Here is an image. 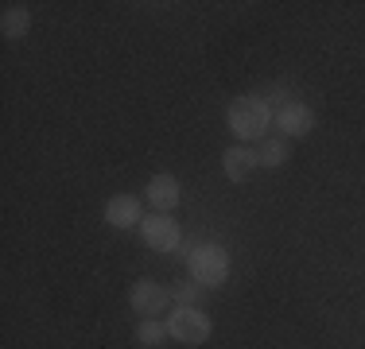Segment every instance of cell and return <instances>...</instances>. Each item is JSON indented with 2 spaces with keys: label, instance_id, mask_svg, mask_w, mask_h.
Instances as JSON below:
<instances>
[{
  "label": "cell",
  "instance_id": "10",
  "mask_svg": "<svg viewBox=\"0 0 365 349\" xmlns=\"http://www.w3.org/2000/svg\"><path fill=\"white\" fill-rule=\"evenodd\" d=\"M28 28H31V12L24 4H8L4 8V16H0V31H4V39H24L28 35Z\"/></svg>",
  "mask_w": 365,
  "mask_h": 349
},
{
  "label": "cell",
  "instance_id": "11",
  "mask_svg": "<svg viewBox=\"0 0 365 349\" xmlns=\"http://www.w3.org/2000/svg\"><path fill=\"white\" fill-rule=\"evenodd\" d=\"M284 160H288V144H284V140L264 136L257 144V163H260V167H280Z\"/></svg>",
  "mask_w": 365,
  "mask_h": 349
},
{
  "label": "cell",
  "instance_id": "1",
  "mask_svg": "<svg viewBox=\"0 0 365 349\" xmlns=\"http://www.w3.org/2000/svg\"><path fill=\"white\" fill-rule=\"evenodd\" d=\"M225 120H230V132L237 136V144H249V140H264L268 125H272V105L257 93H245V98H233L230 109H225Z\"/></svg>",
  "mask_w": 365,
  "mask_h": 349
},
{
  "label": "cell",
  "instance_id": "9",
  "mask_svg": "<svg viewBox=\"0 0 365 349\" xmlns=\"http://www.w3.org/2000/svg\"><path fill=\"white\" fill-rule=\"evenodd\" d=\"M257 167H260L257 152H253V147H245V144H233L230 152L222 155V171H225V179H230V182H245Z\"/></svg>",
  "mask_w": 365,
  "mask_h": 349
},
{
  "label": "cell",
  "instance_id": "12",
  "mask_svg": "<svg viewBox=\"0 0 365 349\" xmlns=\"http://www.w3.org/2000/svg\"><path fill=\"white\" fill-rule=\"evenodd\" d=\"M163 338H171V334H168V322L140 318V326H136V342L148 345V349H155V345H163Z\"/></svg>",
  "mask_w": 365,
  "mask_h": 349
},
{
  "label": "cell",
  "instance_id": "3",
  "mask_svg": "<svg viewBox=\"0 0 365 349\" xmlns=\"http://www.w3.org/2000/svg\"><path fill=\"white\" fill-rule=\"evenodd\" d=\"M168 334L175 338V342H182V345H202V342H210L214 322L206 318L198 307H175L171 318H168Z\"/></svg>",
  "mask_w": 365,
  "mask_h": 349
},
{
  "label": "cell",
  "instance_id": "5",
  "mask_svg": "<svg viewBox=\"0 0 365 349\" xmlns=\"http://www.w3.org/2000/svg\"><path fill=\"white\" fill-rule=\"evenodd\" d=\"M168 299H171V291L163 283H155V279H136L133 291H128V303H133V311L140 314V318L163 314L168 311Z\"/></svg>",
  "mask_w": 365,
  "mask_h": 349
},
{
  "label": "cell",
  "instance_id": "13",
  "mask_svg": "<svg viewBox=\"0 0 365 349\" xmlns=\"http://www.w3.org/2000/svg\"><path fill=\"white\" fill-rule=\"evenodd\" d=\"M198 295H202V283H195V279H182V283H175L179 307H198Z\"/></svg>",
  "mask_w": 365,
  "mask_h": 349
},
{
  "label": "cell",
  "instance_id": "4",
  "mask_svg": "<svg viewBox=\"0 0 365 349\" xmlns=\"http://www.w3.org/2000/svg\"><path fill=\"white\" fill-rule=\"evenodd\" d=\"M140 237L152 252H175L182 244V229L171 214H148L140 222Z\"/></svg>",
  "mask_w": 365,
  "mask_h": 349
},
{
  "label": "cell",
  "instance_id": "7",
  "mask_svg": "<svg viewBox=\"0 0 365 349\" xmlns=\"http://www.w3.org/2000/svg\"><path fill=\"white\" fill-rule=\"evenodd\" d=\"M179 198H182V187H179L175 174L160 171V174L148 179V202L155 206V214H171V209L179 206Z\"/></svg>",
  "mask_w": 365,
  "mask_h": 349
},
{
  "label": "cell",
  "instance_id": "2",
  "mask_svg": "<svg viewBox=\"0 0 365 349\" xmlns=\"http://www.w3.org/2000/svg\"><path fill=\"white\" fill-rule=\"evenodd\" d=\"M187 268H190V279L202 287H222L230 279V252L222 244H195L187 256Z\"/></svg>",
  "mask_w": 365,
  "mask_h": 349
},
{
  "label": "cell",
  "instance_id": "8",
  "mask_svg": "<svg viewBox=\"0 0 365 349\" xmlns=\"http://www.w3.org/2000/svg\"><path fill=\"white\" fill-rule=\"evenodd\" d=\"M276 128H280L284 136H307L311 128H315V113L303 101H288V105L276 109Z\"/></svg>",
  "mask_w": 365,
  "mask_h": 349
},
{
  "label": "cell",
  "instance_id": "6",
  "mask_svg": "<svg viewBox=\"0 0 365 349\" xmlns=\"http://www.w3.org/2000/svg\"><path fill=\"white\" fill-rule=\"evenodd\" d=\"M140 222H144L140 198H133V194H113L109 198L106 225H113V229H140Z\"/></svg>",
  "mask_w": 365,
  "mask_h": 349
}]
</instances>
